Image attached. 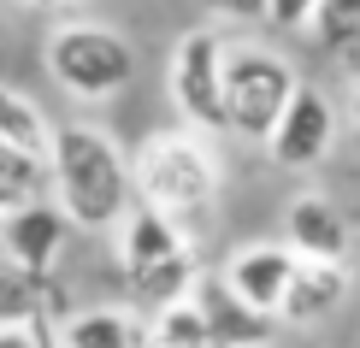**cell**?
I'll return each instance as SVG.
<instances>
[{
	"label": "cell",
	"instance_id": "cell-1",
	"mask_svg": "<svg viewBox=\"0 0 360 348\" xmlns=\"http://www.w3.org/2000/svg\"><path fill=\"white\" fill-rule=\"evenodd\" d=\"M48 195L77 231L107 236L130 213L136 189H130V160L118 142L95 124H65L48 136Z\"/></svg>",
	"mask_w": 360,
	"mask_h": 348
},
{
	"label": "cell",
	"instance_id": "cell-2",
	"mask_svg": "<svg viewBox=\"0 0 360 348\" xmlns=\"http://www.w3.org/2000/svg\"><path fill=\"white\" fill-rule=\"evenodd\" d=\"M130 189L142 207L195 224L219 195V160L201 142V130H154L130 160Z\"/></svg>",
	"mask_w": 360,
	"mask_h": 348
},
{
	"label": "cell",
	"instance_id": "cell-3",
	"mask_svg": "<svg viewBox=\"0 0 360 348\" xmlns=\"http://www.w3.org/2000/svg\"><path fill=\"white\" fill-rule=\"evenodd\" d=\"M112 248H118V271H124V283L136 290L142 301H177L189 295L195 283V248H189V231L166 213H154V207L130 201V213L112 224Z\"/></svg>",
	"mask_w": 360,
	"mask_h": 348
},
{
	"label": "cell",
	"instance_id": "cell-4",
	"mask_svg": "<svg viewBox=\"0 0 360 348\" xmlns=\"http://www.w3.org/2000/svg\"><path fill=\"white\" fill-rule=\"evenodd\" d=\"M48 77L77 101H107L136 77V48L112 24H59L48 41Z\"/></svg>",
	"mask_w": 360,
	"mask_h": 348
},
{
	"label": "cell",
	"instance_id": "cell-5",
	"mask_svg": "<svg viewBox=\"0 0 360 348\" xmlns=\"http://www.w3.org/2000/svg\"><path fill=\"white\" fill-rule=\"evenodd\" d=\"M302 83L295 65L272 48H231L224 41V136L266 142L272 118L283 112L290 89Z\"/></svg>",
	"mask_w": 360,
	"mask_h": 348
},
{
	"label": "cell",
	"instance_id": "cell-6",
	"mask_svg": "<svg viewBox=\"0 0 360 348\" xmlns=\"http://www.w3.org/2000/svg\"><path fill=\"white\" fill-rule=\"evenodd\" d=\"M166 89H172L189 130L224 136V41H219V30L177 36L172 65H166Z\"/></svg>",
	"mask_w": 360,
	"mask_h": 348
},
{
	"label": "cell",
	"instance_id": "cell-7",
	"mask_svg": "<svg viewBox=\"0 0 360 348\" xmlns=\"http://www.w3.org/2000/svg\"><path fill=\"white\" fill-rule=\"evenodd\" d=\"M337 142V107L325 89L313 83H295L290 101H283V112L272 118V130H266V154H272V165H283V172H313L325 154H331Z\"/></svg>",
	"mask_w": 360,
	"mask_h": 348
},
{
	"label": "cell",
	"instance_id": "cell-8",
	"mask_svg": "<svg viewBox=\"0 0 360 348\" xmlns=\"http://www.w3.org/2000/svg\"><path fill=\"white\" fill-rule=\"evenodd\" d=\"M189 301H195V313H201L213 348H272V337H278V313L248 307L219 271H195Z\"/></svg>",
	"mask_w": 360,
	"mask_h": 348
},
{
	"label": "cell",
	"instance_id": "cell-9",
	"mask_svg": "<svg viewBox=\"0 0 360 348\" xmlns=\"http://www.w3.org/2000/svg\"><path fill=\"white\" fill-rule=\"evenodd\" d=\"M65 236H71V219L59 213L53 201H41V195L12 201L6 213H0V254L30 266V271H53L59 254H65Z\"/></svg>",
	"mask_w": 360,
	"mask_h": 348
},
{
	"label": "cell",
	"instance_id": "cell-10",
	"mask_svg": "<svg viewBox=\"0 0 360 348\" xmlns=\"http://www.w3.org/2000/svg\"><path fill=\"white\" fill-rule=\"evenodd\" d=\"M283 242L295 248V260H342L349 266L354 254V231H349V213L325 195H295L290 213H283Z\"/></svg>",
	"mask_w": 360,
	"mask_h": 348
},
{
	"label": "cell",
	"instance_id": "cell-11",
	"mask_svg": "<svg viewBox=\"0 0 360 348\" xmlns=\"http://www.w3.org/2000/svg\"><path fill=\"white\" fill-rule=\"evenodd\" d=\"M290 271H295V248H290V242H248V248L231 254V266H224L219 278L231 283L248 307L278 313L283 290H290Z\"/></svg>",
	"mask_w": 360,
	"mask_h": 348
},
{
	"label": "cell",
	"instance_id": "cell-12",
	"mask_svg": "<svg viewBox=\"0 0 360 348\" xmlns=\"http://www.w3.org/2000/svg\"><path fill=\"white\" fill-rule=\"evenodd\" d=\"M349 295V266L342 260H295L290 290L278 301V325H319L331 319Z\"/></svg>",
	"mask_w": 360,
	"mask_h": 348
},
{
	"label": "cell",
	"instance_id": "cell-13",
	"mask_svg": "<svg viewBox=\"0 0 360 348\" xmlns=\"http://www.w3.org/2000/svg\"><path fill=\"white\" fill-rule=\"evenodd\" d=\"M59 307H65V301H59L53 271H30V266H18V260L0 254V325H24V319L59 325L65 319Z\"/></svg>",
	"mask_w": 360,
	"mask_h": 348
},
{
	"label": "cell",
	"instance_id": "cell-14",
	"mask_svg": "<svg viewBox=\"0 0 360 348\" xmlns=\"http://www.w3.org/2000/svg\"><path fill=\"white\" fill-rule=\"evenodd\" d=\"M59 348H148V325L124 307H89L59 319Z\"/></svg>",
	"mask_w": 360,
	"mask_h": 348
},
{
	"label": "cell",
	"instance_id": "cell-15",
	"mask_svg": "<svg viewBox=\"0 0 360 348\" xmlns=\"http://www.w3.org/2000/svg\"><path fill=\"white\" fill-rule=\"evenodd\" d=\"M307 36L325 59H342V65H360V0H313L307 12Z\"/></svg>",
	"mask_w": 360,
	"mask_h": 348
},
{
	"label": "cell",
	"instance_id": "cell-16",
	"mask_svg": "<svg viewBox=\"0 0 360 348\" xmlns=\"http://www.w3.org/2000/svg\"><path fill=\"white\" fill-rule=\"evenodd\" d=\"M0 136H6L12 148H24V154H41V160H48V136H53V124L41 118V107H36L30 95H18V89L0 83Z\"/></svg>",
	"mask_w": 360,
	"mask_h": 348
},
{
	"label": "cell",
	"instance_id": "cell-17",
	"mask_svg": "<svg viewBox=\"0 0 360 348\" xmlns=\"http://www.w3.org/2000/svg\"><path fill=\"white\" fill-rule=\"evenodd\" d=\"M148 342H154V348H213L189 295L160 301V307H154V319H148Z\"/></svg>",
	"mask_w": 360,
	"mask_h": 348
},
{
	"label": "cell",
	"instance_id": "cell-18",
	"mask_svg": "<svg viewBox=\"0 0 360 348\" xmlns=\"http://www.w3.org/2000/svg\"><path fill=\"white\" fill-rule=\"evenodd\" d=\"M0 189L30 201V195H48V160L41 154H24V148H12L6 136H0Z\"/></svg>",
	"mask_w": 360,
	"mask_h": 348
},
{
	"label": "cell",
	"instance_id": "cell-19",
	"mask_svg": "<svg viewBox=\"0 0 360 348\" xmlns=\"http://www.w3.org/2000/svg\"><path fill=\"white\" fill-rule=\"evenodd\" d=\"M0 348H59V325H48V319L0 325Z\"/></svg>",
	"mask_w": 360,
	"mask_h": 348
},
{
	"label": "cell",
	"instance_id": "cell-20",
	"mask_svg": "<svg viewBox=\"0 0 360 348\" xmlns=\"http://www.w3.org/2000/svg\"><path fill=\"white\" fill-rule=\"evenodd\" d=\"M307 12H313V0H266V24H278V30H302Z\"/></svg>",
	"mask_w": 360,
	"mask_h": 348
},
{
	"label": "cell",
	"instance_id": "cell-21",
	"mask_svg": "<svg viewBox=\"0 0 360 348\" xmlns=\"http://www.w3.org/2000/svg\"><path fill=\"white\" fill-rule=\"evenodd\" d=\"M207 12H219V18H243V24H254V18H266V0H201Z\"/></svg>",
	"mask_w": 360,
	"mask_h": 348
},
{
	"label": "cell",
	"instance_id": "cell-22",
	"mask_svg": "<svg viewBox=\"0 0 360 348\" xmlns=\"http://www.w3.org/2000/svg\"><path fill=\"white\" fill-rule=\"evenodd\" d=\"M354 136H360V83H354Z\"/></svg>",
	"mask_w": 360,
	"mask_h": 348
},
{
	"label": "cell",
	"instance_id": "cell-23",
	"mask_svg": "<svg viewBox=\"0 0 360 348\" xmlns=\"http://www.w3.org/2000/svg\"><path fill=\"white\" fill-rule=\"evenodd\" d=\"M41 6H71V0H41Z\"/></svg>",
	"mask_w": 360,
	"mask_h": 348
},
{
	"label": "cell",
	"instance_id": "cell-24",
	"mask_svg": "<svg viewBox=\"0 0 360 348\" xmlns=\"http://www.w3.org/2000/svg\"><path fill=\"white\" fill-rule=\"evenodd\" d=\"M30 6H41V0H30Z\"/></svg>",
	"mask_w": 360,
	"mask_h": 348
}]
</instances>
